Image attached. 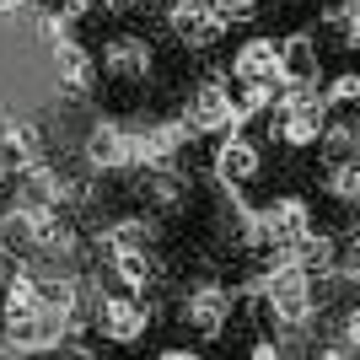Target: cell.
Listing matches in <instances>:
<instances>
[{"mask_svg":"<svg viewBox=\"0 0 360 360\" xmlns=\"http://www.w3.org/2000/svg\"><path fill=\"white\" fill-rule=\"evenodd\" d=\"M264 307H269L280 323H307L317 312V290H312V269L301 264H280V269L264 274Z\"/></svg>","mask_w":360,"mask_h":360,"instance_id":"6da1fadb","label":"cell"},{"mask_svg":"<svg viewBox=\"0 0 360 360\" xmlns=\"http://www.w3.org/2000/svg\"><path fill=\"white\" fill-rule=\"evenodd\" d=\"M231 70H237V81L248 91H264V97H274V91L285 86V65H280V44L274 38H248L237 49Z\"/></svg>","mask_w":360,"mask_h":360,"instance_id":"7a4b0ae2","label":"cell"},{"mask_svg":"<svg viewBox=\"0 0 360 360\" xmlns=\"http://www.w3.org/2000/svg\"><path fill=\"white\" fill-rule=\"evenodd\" d=\"M280 135H285V146H317L328 135V113H323L312 86L285 91V103H280Z\"/></svg>","mask_w":360,"mask_h":360,"instance_id":"3957f363","label":"cell"},{"mask_svg":"<svg viewBox=\"0 0 360 360\" xmlns=\"http://www.w3.org/2000/svg\"><path fill=\"white\" fill-rule=\"evenodd\" d=\"M172 27L188 49H210L226 27V0H178L172 6Z\"/></svg>","mask_w":360,"mask_h":360,"instance_id":"277c9868","label":"cell"},{"mask_svg":"<svg viewBox=\"0 0 360 360\" xmlns=\"http://www.w3.org/2000/svg\"><path fill=\"white\" fill-rule=\"evenodd\" d=\"M237 113H242L237 97H231L221 81H199L194 97H188V124H194L199 135H221V129H231Z\"/></svg>","mask_w":360,"mask_h":360,"instance_id":"5b68a950","label":"cell"},{"mask_svg":"<svg viewBox=\"0 0 360 360\" xmlns=\"http://www.w3.org/2000/svg\"><path fill=\"white\" fill-rule=\"evenodd\" d=\"M91 323H97V333H108L113 345H129V339L146 333V301H135V296H108L103 307L91 312Z\"/></svg>","mask_w":360,"mask_h":360,"instance_id":"8992f818","label":"cell"},{"mask_svg":"<svg viewBox=\"0 0 360 360\" xmlns=\"http://www.w3.org/2000/svg\"><path fill=\"white\" fill-rule=\"evenodd\" d=\"M312 237V221H307V205H296V199H274L269 210H264V237L258 242H269V248H296V242Z\"/></svg>","mask_w":360,"mask_h":360,"instance_id":"52a82bcc","label":"cell"},{"mask_svg":"<svg viewBox=\"0 0 360 360\" xmlns=\"http://www.w3.org/2000/svg\"><path fill=\"white\" fill-rule=\"evenodd\" d=\"M103 70L119 75V81H140V75L150 70V44L146 38H135V32H124V38H113L103 54Z\"/></svg>","mask_w":360,"mask_h":360,"instance_id":"ba28073f","label":"cell"},{"mask_svg":"<svg viewBox=\"0 0 360 360\" xmlns=\"http://www.w3.org/2000/svg\"><path fill=\"white\" fill-rule=\"evenodd\" d=\"M183 317H188V328H194V333L215 339V333L226 328V317H231V301H226V290H194L188 307H183Z\"/></svg>","mask_w":360,"mask_h":360,"instance_id":"9c48e42d","label":"cell"},{"mask_svg":"<svg viewBox=\"0 0 360 360\" xmlns=\"http://www.w3.org/2000/svg\"><path fill=\"white\" fill-rule=\"evenodd\" d=\"M215 172H221L226 183L258 178V146H253V140H242V135L221 140V150H215Z\"/></svg>","mask_w":360,"mask_h":360,"instance_id":"30bf717a","label":"cell"},{"mask_svg":"<svg viewBox=\"0 0 360 360\" xmlns=\"http://www.w3.org/2000/svg\"><path fill=\"white\" fill-rule=\"evenodd\" d=\"M54 70H60V81L70 91H86L91 86V54L75 44V38H60V44H54Z\"/></svg>","mask_w":360,"mask_h":360,"instance_id":"8fae6325","label":"cell"},{"mask_svg":"<svg viewBox=\"0 0 360 360\" xmlns=\"http://www.w3.org/2000/svg\"><path fill=\"white\" fill-rule=\"evenodd\" d=\"M280 65H285V86H312L317 81V49L307 38L280 44Z\"/></svg>","mask_w":360,"mask_h":360,"instance_id":"7c38bea8","label":"cell"},{"mask_svg":"<svg viewBox=\"0 0 360 360\" xmlns=\"http://www.w3.org/2000/svg\"><path fill=\"white\" fill-rule=\"evenodd\" d=\"M333 269L345 274V280H355V285H360V237H355V242H345V248L333 253Z\"/></svg>","mask_w":360,"mask_h":360,"instance_id":"4fadbf2b","label":"cell"},{"mask_svg":"<svg viewBox=\"0 0 360 360\" xmlns=\"http://www.w3.org/2000/svg\"><path fill=\"white\" fill-rule=\"evenodd\" d=\"M345 345H349V349H360V312H349V317H345Z\"/></svg>","mask_w":360,"mask_h":360,"instance_id":"5bb4252c","label":"cell"},{"mask_svg":"<svg viewBox=\"0 0 360 360\" xmlns=\"http://www.w3.org/2000/svg\"><path fill=\"white\" fill-rule=\"evenodd\" d=\"M226 16H237V22H248V16H253V0H226Z\"/></svg>","mask_w":360,"mask_h":360,"instance_id":"9a60e30c","label":"cell"},{"mask_svg":"<svg viewBox=\"0 0 360 360\" xmlns=\"http://www.w3.org/2000/svg\"><path fill=\"white\" fill-rule=\"evenodd\" d=\"M248 360H280V349H274L269 339H264V345H258V349H253V355H248Z\"/></svg>","mask_w":360,"mask_h":360,"instance_id":"2e32d148","label":"cell"},{"mask_svg":"<svg viewBox=\"0 0 360 360\" xmlns=\"http://www.w3.org/2000/svg\"><path fill=\"white\" fill-rule=\"evenodd\" d=\"M27 6H32V0H0V11H6V16H16V11H27Z\"/></svg>","mask_w":360,"mask_h":360,"instance_id":"e0dca14e","label":"cell"},{"mask_svg":"<svg viewBox=\"0 0 360 360\" xmlns=\"http://www.w3.org/2000/svg\"><path fill=\"white\" fill-rule=\"evenodd\" d=\"M162 360H199V355H188V349H172V355H162Z\"/></svg>","mask_w":360,"mask_h":360,"instance_id":"ac0fdd59","label":"cell"},{"mask_svg":"<svg viewBox=\"0 0 360 360\" xmlns=\"http://www.w3.org/2000/svg\"><path fill=\"white\" fill-rule=\"evenodd\" d=\"M6 172H11V156H6V150H0V183H6Z\"/></svg>","mask_w":360,"mask_h":360,"instance_id":"d6986e66","label":"cell"},{"mask_svg":"<svg viewBox=\"0 0 360 360\" xmlns=\"http://www.w3.org/2000/svg\"><path fill=\"white\" fill-rule=\"evenodd\" d=\"M119 6H129V0H119Z\"/></svg>","mask_w":360,"mask_h":360,"instance_id":"ffe728a7","label":"cell"}]
</instances>
